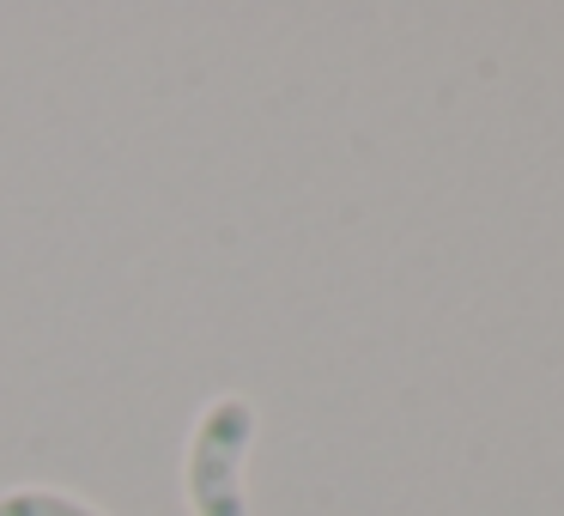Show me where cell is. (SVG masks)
<instances>
[{
    "label": "cell",
    "mask_w": 564,
    "mask_h": 516,
    "mask_svg": "<svg viewBox=\"0 0 564 516\" xmlns=\"http://www.w3.org/2000/svg\"><path fill=\"white\" fill-rule=\"evenodd\" d=\"M249 438H256V407L243 395H219V401L200 407L188 462H183V486L195 516H249V498H243Z\"/></svg>",
    "instance_id": "6da1fadb"
},
{
    "label": "cell",
    "mask_w": 564,
    "mask_h": 516,
    "mask_svg": "<svg viewBox=\"0 0 564 516\" xmlns=\"http://www.w3.org/2000/svg\"><path fill=\"white\" fill-rule=\"evenodd\" d=\"M0 516H104V510H91L86 498H67V492L25 486V492H0Z\"/></svg>",
    "instance_id": "7a4b0ae2"
}]
</instances>
